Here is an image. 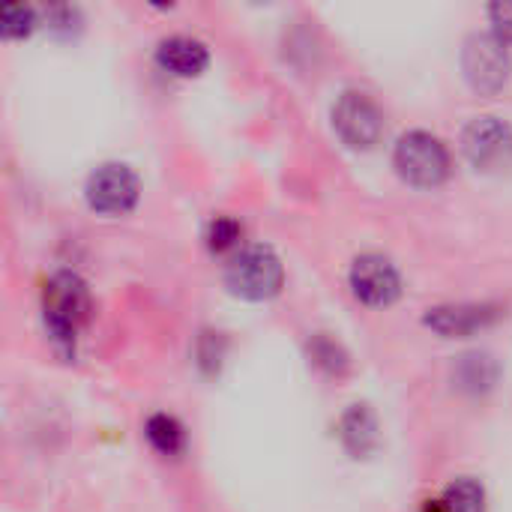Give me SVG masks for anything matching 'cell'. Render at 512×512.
<instances>
[{"instance_id": "cell-8", "label": "cell", "mask_w": 512, "mask_h": 512, "mask_svg": "<svg viewBox=\"0 0 512 512\" xmlns=\"http://www.w3.org/2000/svg\"><path fill=\"white\" fill-rule=\"evenodd\" d=\"M351 288L357 294V300L369 303V306H387L399 297L402 282H399V270L393 267L390 258L384 255H360L351 267Z\"/></svg>"}, {"instance_id": "cell-11", "label": "cell", "mask_w": 512, "mask_h": 512, "mask_svg": "<svg viewBox=\"0 0 512 512\" xmlns=\"http://www.w3.org/2000/svg\"><path fill=\"white\" fill-rule=\"evenodd\" d=\"M342 444L351 456H369L378 444V420L366 405H351L342 417Z\"/></svg>"}, {"instance_id": "cell-3", "label": "cell", "mask_w": 512, "mask_h": 512, "mask_svg": "<svg viewBox=\"0 0 512 512\" xmlns=\"http://www.w3.org/2000/svg\"><path fill=\"white\" fill-rule=\"evenodd\" d=\"M396 168L408 183L432 189L447 180L450 153L435 135L414 129V132H405L396 144Z\"/></svg>"}, {"instance_id": "cell-5", "label": "cell", "mask_w": 512, "mask_h": 512, "mask_svg": "<svg viewBox=\"0 0 512 512\" xmlns=\"http://www.w3.org/2000/svg\"><path fill=\"white\" fill-rule=\"evenodd\" d=\"M462 150L477 171L501 174L512 168V126L501 117H474L462 132Z\"/></svg>"}, {"instance_id": "cell-16", "label": "cell", "mask_w": 512, "mask_h": 512, "mask_svg": "<svg viewBox=\"0 0 512 512\" xmlns=\"http://www.w3.org/2000/svg\"><path fill=\"white\" fill-rule=\"evenodd\" d=\"M240 234H243V228H240L237 219H231V216H216V219L210 222V228H207V246H210L213 252H225V249H231V246L240 240Z\"/></svg>"}, {"instance_id": "cell-17", "label": "cell", "mask_w": 512, "mask_h": 512, "mask_svg": "<svg viewBox=\"0 0 512 512\" xmlns=\"http://www.w3.org/2000/svg\"><path fill=\"white\" fill-rule=\"evenodd\" d=\"M309 354H312V363L315 366H321V369H327V372H345V354H342V348L333 342V339H327V336H318L312 345H309Z\"/></svg>"}, {"instance_id": "cell-1", "label": "cell", "mask_w": 512, "mask_h": 512, "mask_svg": "<svg viewBox=\"0 0 512 512\" xmlns=\"http://www.w3.org/2000/svg\"><path fill=\"white\" fill-rule=\"evenodd\" d=\"M42 312H45V327H48L51 339L57 345L72 348L75 333L87 321V312H90V294H87V285L81 282V276H75L69 270L54 273L42 294Z\"/></svg>"}, {"instance_id": "cell-10", "label": "cell", "mask_w": 512, "mask_h": 512, "mask_svg": "<svg viewBox=\"0 0 512 512\" xmlns=\"http://www.w3.org/2000/svg\"><path fill=\"white\" fill-rule=\"evenodd\" d=\"M156 60L162 69L180 75V78H192V75H201L210 54H207V45L192 39V36H168L159 42L156 48Z\"/></svg>"}, {"instance_id": "cell-14", "label": "cell", "mask_w": 512, "mask_h": 512, "mask_svg": "<svg viewBox=\"0 0 512 512\" xmlns=\"http://www.w3.org/2000/svg\"><path fill=\"white\" fill-rule=\"evenodd\" d=\"M456 381L468 390H480L489 387L495 381V363L486 354H468L459 360L456 366Z\"/></svg>"}, {"instance_id": "cell-15", "label": "cell", "mask_w": 512, "mask_h": 512, "mask_svg": "<svg viewBox=\"0 0 512 512\" xmlns=\"http://www.w3.org/2000/svg\"><path fill=\"white\" fill-rule=\"evenodd\" d=\"M36 24V15L30 6H21V3H12V6H3L0 12V30L3 36L9 39H18V36H27Z\"/></svg>"}, {"instance_id": "cell-2", "label": "cell", "mask_w": 512, "mask_h": 512, "mask_svg": "<svg viewBox=\"0 0 512 512\" xmlns=\"http://www.w3.org/2000/svg\"><path fill=\"white\" fill-rule=\"evenodd\" d=\"M282 261L267 246H249L225 267V285L243 300H270L282 288Z\"/></svg>"}, {"instance_id": "cell-4", "label": "cell", "mask_w": 512, "mask_h": 512, "mask_svg": "<svg viewBox=\"0 0 512 512\" xmlns=\"http://www.w3.org/2000/svg\"><path fill=\"white\" fill-rule=\"evenodd\" d=\"M462 69H465V78L471 81V87L477 93H498L504 90V84L510 81V51H507V42L495 33H474L468 42H465V51H462Z\"/></svg>"}, {"instance_id": "cell-13", "label": "cell", "mask_w": 512, "mask_h": 512, "mask_svg": "<svg viewBox=\"0 0 512 512\" xmlns=\"http://www.w3.org/2000/svg\"><path fill=\"white\" fill-rule=\"evenodd\" d=\"M144 435L153 444V450H159L162 456H177L183 450V441H186L183 426L168 414H153L144 426Z\"/></svg>"}, {"instance_id": "cell-18", "label": "cell", "mask_w": 512, "mask_h": 512, "mask_svg": "<svg viewBox=\"0 0 512 512\" xmlns=\"http://www.w3.org/2000/svg\"><path fill=\"white\" fill-rule=\"evenodd\" d=\"M489 18H492V33L501 36L504 42L512 39V0H504V3H492L489 6Z\"/></svg>"}, {"instance_id": "cell-9", "label": "cell", "mask_w": 512, "mask_h": 512, "mask_svg": "<svg viewBox=\"0 0 512 512\" xmlns=\"http://www.w3.org/2000/svg\"><path fill=\"white\" fill-rule=\"evenodd\" d=\"M498 306H480V303H459V306H438L429 309L426 315V327H432L438 336L444 339H456V336H471L489 324L498 321Z\"/></svg>"}, {"instance_id": "cell-6", "label": "cell", "mask_w": 512, "mask_h": 512, "mask_svg": "<svg viewBox=\"0 0 512 512\" xmlns=\"http://www.w3.org/2000/svg\"><path fill=\"white\" fill-rule=\"evenodd\" d=\"M333 126L348 147L369 150L378 144V138L384 132V117L366 93L348 90L333 105Z\"/></svg>"}, {"instance_id": "cell-12", "label": "cell", "mask_w": 512, "mask_h": 512, "mask_svg": "<svg viewBox=\"0 0 512 512\" xmlns=\"http://www.w3.org/2000/svg\"><path fill=\"white\" fill-rule=\"evenodd\" d=\"M438 512H486V492L477 480L459 477L438 501Z\"/></svg>"}, {"instance_id": "cell-7", "label": "cell", "mask_w": 512, "mask_h": 512, "mask_svg": "<svg viewBox=\"0 0 512 512\" xmlns=\"http://www.w3.org/2000/svg\"><path fill=\"white\" fill-rule=\"evenodd\" d=\"M87 204L96 210V213H111V216H120L126 210L135 207L138 201V177L126 168V165H102L96 168L90 177H87Z\"/></svg>"}]
</instances>
